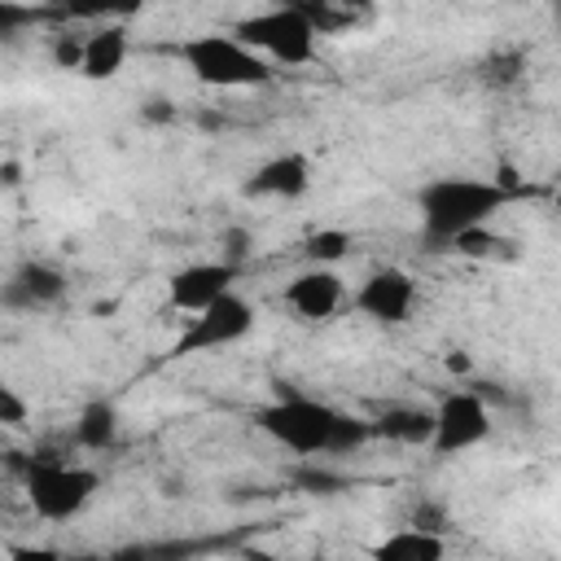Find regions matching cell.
<instances>
[{
    "label": "cell",
    "mask_w": 561,
    "mask_h": 561,
    "mask_svg": "<svg viewBox=\"0 0 561 561\" xmlns=\"http://www.w3.org/2000/svg\"><path fill=\"white\" fill-rule=\"evenodd\" d=\"M377 438L403 443V447H430L434 438V408H416V403H394L373 421Z\"/></svg>",
    "instance_id": "9a60e30c"
},
{
    "label": "cell",
    "mask_w": 561,
    "mask_h": 561,
    "mask_svg": "<svg viewBox=\"0 0 561 561\" xmlns=\"http://www.w3.org/2000/svg\"><path fill=\"white\" fill-rule=\"evenodd\" d=\"M127 53H131V39L123 26H96L83 35V61H79V75L88 83H110L123 75L127 66Z\"/></svg>",
    "instance_id": "4fadbf2b"
},
{
    "label": "cell",
    "mask_w": 561,
    "mask_h": 561,
    "mask_svg": "<svg viewBox=\"0 0 561 561\" xmlns=\"http://www.w3.org/2000/svg\"><path fill=\"white\" fill-rule=\"evenodd\" d=\"M351 307H355L364 320L381 324V329H399V324L412 320L416 280H412V272H403V267H377V272H368V276L359 280V289L351 294Z\"/></svg>",
    "instance_id": "ba28073f"
},
{
    "label": "cell",
    "mask_w": 561,
    "mask_h": 561,
    "mask_svg": "<svg viewBox=\"0 0 561 561\" xmlns=\"http://www.w3.org/2000/svg\"><path fill=\"white\" fill-rule=\"evenodd\" d=\"M118 430H123V416L114 408V399H88L75 416V447L83 451H110L118 443Z\"/></svg>",
    "instance_id": "2e32d148"
},
{
    "label": "cell",
    "mask_w": 561,
    "mask_h": 561,
    "mask_svg": "<svg viewBox=\"0 0 561 561\" xmlns=\"http://www.w3.org/2000/svg\"><path fill=\"white\" fill-rule=\"evenodd\" d=\"M219 241H224V254L219 259L232 263V267H245V259L254 254V232L250 228H228Z\"/></svg>",
    "instance_id": "44dd1931"
},
{
    "label": "cell",
    "mask_w": 561,
    "mask_h": 561,
    "mask_svg": "<svg viewBox=\"0 0 561 561\" xmlns=\"http://www.w3.org/2000/svg\"><path fill=\"white\" fill-rule=\"evenodd\" d=\"M513 202L508 188L482 175H438L416 188V215L430 245H456L465 232L486 228Z\"/></svg>",
    "instance_id": "7a4b0ae2"
},
{
    "label": "cell",
    "mask_w": 561,
    "mask_h": 561,
    "mask_svg": "<svg viewBox=\"0 0 561 561\" xmlns=\"http://www.w3.org/2000/svg\"><path fill=\"white\" fill-rule=\"evenodd\" d=\"M280 302H285L298 320H307V324H324V320H333V316L342 311V302H346V285H342L337 267H302V272H294V276L285 280Z\"/></svg>",
    "instance_id": "30bf717a"
},
{
    "label": "cell",
    "mask_w": 561,
    "mask_h": 561,
    "mask_svg": "<svg viewBox=\"0 0 561 561\" xmlns=\"http://www.w3.org/2000/svg\"><path fill=\"white\" fill-rule=\"evenodd\" d=\"M66 561H110V552H66Z\"/></svg>",
    "instance_id": "484cf974"
},
{
    "label": "cell",
    "mask_w": 561,
    "mask_h": 561,
    "mask_svg": "<svg viewBox=\"0 0 561 561\" xmlns=\"http://www.w3.org/2000/svg\"><path fill=\"white\" fill-rule=\"evenodd\" d=\"M254 320H259L254 302H250V298H241V294L232 289V294H228V298H219L215 307H206V311L188 316L184 333L171 342V355H175V359H184V355H210V351L237 346V342H245V337L254 333Z\"/></svg>",
    "instance_id": "8992f818"
},
{
    "label": "cell",
    "mask_w": 561,
    "mask_h": 561,
    "mask_svg": "<svg viewBox=\"0 0 561 561\" xmlns=\"http://www.w3.org/2000/svg\"><path fill=\"white\" fill-rule=\"evenodd\" d=\"M254 425L285 451L302 456V460H316V456H351L359 451L373 434V421L364 416H351L316 394H302V390H280L272 403H263L254 412Z\"/></svg>",
    "instance_id": "6da1fadb"
},
{
    "label": "cell",
    "mask_w": 561,
    "mask_h": 561,
    "mask_svg": "<svg viewBox=\"0 0 561 561\" xmlns=\"http://www.w3.org/2000/svg\"><path fill=\"white\" fill-rule=\"evenodd\" d=\"M22 491L39 522H75L101 491V473L57 451H31L22 460Z\"/></svg>",
    "instance_id": "3957f363"
},
{
    "label": "cell",
    "mask_w": 561,
    "mask_h": 561,
    "mask_svg": "<svg viewBox=\"0 0 561 561\" xmlns=\"http://www.w3.org/2000/svg\"><path fill=\"white\" fill-rule=\"evenodd\" d=\"M180 61L184 70L206 83V88H224V92H237V88H263L272 79V66L245 48L232 31H202V35H188L180 39Z\"/></svg>",
    "instance_id": "277c9868"
},
{
    "label": "cell",
    "mask_w": 561,
    "mask_h": 561,
    "mask_svg": "<svg viewBox=\"0 0 561 561\" xmlns=\"http://www.w3.org/2000/svg\"><path fill=\"white\" fill-rule=\"evenodd\" d=\"M451 250H456L460 259H504V254H513V241L486 224V228H473V232H465V237H460Z\"/></svg>",
    "instance_id": "d6986e66"
},
{
    "label": "cell",
    "mask_w": 561,
    "mask_h": 561,
    "mask_svg": "<svg viewBox=\"0 0 561 561\" xmlns=\"http://www.w3.org/2000/svg\"><path fill=\"white\" fill-rule=\"evenodd\" d=\"M491 438V403L478 390H451L434 403V438L430 451L438 460L473 451L478 443Z\"/></svg>",
    "instance_id": "52a82bcc"
},
{
    "label": "cell",
    "mask_w": 561,
    "mask_h": 561,
    "mask_svg": "<svg viewBox=\"0 0 561 561\" xmlns=\"http://www.w3.org/2000/svg\"><path fill=\"white\" fill-rule=\"evenodd\" d=\"M237 276H241V267H232V263H224V259L184 263V267L171 272V280H167V302H171L175 311L197 316V311L215 307L219 298H228V294L237 289Z\"/></svg>",
    "instance_id": "9c48e42d"
},
{
    "label": "cell",
    "mask_w": 561,
    "mask_h": 561,
    "mask_svg": "<svg viewBox=\"0 0 561 561\" xmlns=\"http://www.w3.org/2000/svg\"><path fill=\"white\" fill-rule=\"evenodd\" d=\"M351 254V232L346 228H316L302 241V259L307 267H337Z\"/></svg>",
    "instance_id": "ac0fdd59"
},
{
    "label": "cell",
    "mask_w": 561,
    "mask_h": 561,
    "mask_svg": "<svg viewBox=\"0 0 561 561\" xmlns=\"http://www.w3.org/2000/svg\"><path fill=\"white\" fill-rule=\"evenodd\" d=\"M443 557H447V539L421 526H399L368 548V561H443Z\"/></svg>",
    "instance_id": "5bb4252c"
},
{
    "label": "cell",
    "mask_w": 561,
    "mask_h": 561,
    "mask_svg": "<svg viewBox=\"0 0 561 561\" xmlns=\"http://www.w3.org/2000/svg\"><path fill=\"white\" fill-rule=\"evenodd\" d=\"M232 35L254 48L267 66H307L316 57V22L307 18L302 4H272V9H259V13H245Z\"/></svg>",
    "instance_id": "5b68a950"
},
{
    "label": "cell",
    "mask_w": 561,
    "mask_h": 561,
    "mask_svg": "<svg viewBox=\"0 0 561 561\" xmlns=\"http://www.w3.org/2000/svg\"><path fill=\"white\" fill-rule=\"evenodd\" d=\"M140 114H145V118H153V123H167V118H175V110H171L167 101H149Z\"/></svg>",
    "instance_id": "cb8c5ba5"
},
{
    "label": "cell",
    "mask_w": 561,
    "mask_h": 561,
    "mask_svg": "<svg viewBox=\"0 0 561 561\" xmlns=\"http://www.w3.org/2000/svg\"><path fill=\"white\" fill-rule=\"evenodd\" d=\"M66 289H70V280H66V272L57 263L26 259V263H18L9 272L4 289H0V302L9 311H44V307H57L66 298Z\"/></svg>",
    "instance_id": "8fae6325"
},
{
    "label": "cell",
    "mask_w": 561,
    "mask_h": 561,
    "mask_svg": "<svg viewBox=\"0 0 561 561\" xmlns=\"http://www.w3.org/2000/svg\"><path fill=\"white\" fill-rule=\"evenodd\" d=\"M307 188H311V158L302 149H285V153L263 158L241 184L245 197H272V202H294Z\"/></svg>",
    "instance_id": "7c38bea8"
},
{
    "label": "cell",
    "mask_w": 561,
    "mask_h": 561,
    "mask_svg": "<svg viewBox=\"0 0 561 561\" xmlns=\"http://www.w3.org/2000/svg\"><path fill=\"white\" fill-rule=\"evenodd\" d=\"M202 552H210V539L167 535V539H127L110 548V561H197Z\"/></svg>",
    "instance_id": "e0dca14e"
},
{
    "label": "cell",
    "mask_w": 561,
    "mask_h": 561,
    "mask_svg": "<svg viewBox=\"0 0 561 561\" xmlns=\"http://www.w3.org/2000/svg\"><path fill=\"white\" fill-rule=\"evenodd\" d=\"M9 561H66V552L48 543H9Z\"/></svg>",
    "instance_id": "603a6c76"
},
{
    "label": "cell",
    "mask_w": 561,
    "mask_h": 561,
    "mask_svg": "<svg viewBox=\"0 0 561 561\" xmlns=\"http://www.w3.org/2000/svg\"><path fill=\"white\" fill-rule=\"evenodd\" d=\"M26 416H31V408L18 394V386H0V425L18 430V425H26Z\"/></svg>",
    "instance_id": "7402d4cb"
},
{
    "label": "cell",
    "mask_w": 561,
    "mask_h": 561,
    "mask_svg": "<svg viewBox=\"0 0 561 561\" xmlns=\"http://www.w3.org/2000/svg\"><path fill=\"white\" fill-rule=\"evenodd\" d=\"M447 368H451V373H469V355H465V351H451V355H447Z\"/></svg>",
    "instance_id": "d4e9b609"
},
{
    "label": "cell",
    "mask_w": 561,
    "mask_h": 561,
    "mask_svg": "<svg viewBox=\"0 0 561 561\" xmlns=\"http://www.w3.org/2000/svg\"><path fill=\"white\" fill-rule=\"evenodd\" d=\"M522 70H526V57H522L517 48L491 53V57L482 61V79H486L491 88H508V83H517V79H522Z\"/></svg>",
    "instance_id": "ffe728a7"
}]
</instances>
